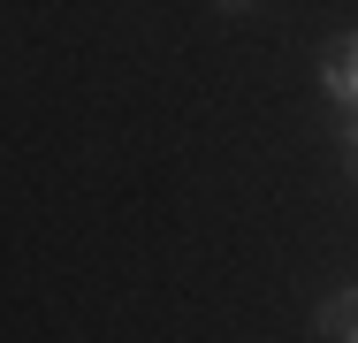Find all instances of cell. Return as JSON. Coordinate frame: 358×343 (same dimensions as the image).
Instances as JSON below:
<instances>
[{
  "instance_id": "cell-1",
  "label": "cell",
  "mask_w": 358,
  "mask_h": 343,
  "mask_svg": "<svg viewBox=\"0 0 358 343\" xmlns=\"http://www.w3.org/2000/svg\"><path fill=\"white\" fill-rule=\"evenodd\" d=\"M320 92L336 99V115H358V31H336L320 46Z\"/></svg>"
},
{
  "instance_id": "cell-2",
  "label": "cell",
  "mask_w": 358,
  "mask_h": 343,
  "mask_svg": "<svg viewBox=\"0 0 358 343\" xmlns=\"http://www.w3.org/2000/svg\"><path fill=\"white\" fill-rule=\"evenodd\" d=\"M343 328H358V282H336L320 305H313V336H343Z\"/></svg>"
},
{
  "instance_id": "cell-3",
  "label": "cell",
  "mask_w": 358,
  "mask_h": 343,
  "mask_svg": "<svg viewBox=\"0 0 358 343\" xmlns=\"http://www.w3.org/2000/svg\"><path fill=\"white\" fill-rule=\"evenodd\" d=\"M336 153H343V176L358 183V115H343V122H336Z\"/></svg>"
},
{
  "instance_id": "cell-4",
  "label": "cell",
  "mask_w": 358,
  "mask_h": 343,
  "mask_svg": "<svg viewBox=\"0 0 358 343\" xmlns=\"http://www.w3.org/2000/svg\"><path fill=\"white\" fill-rule=\"evenodd\" d=\"M214 8H229V15H236V8H252V0H214Z\"/></svg>"
},
{
  "instance_id": "cell-5",
  "label": "cell",
  "mask_w": 358,
  "mask_h": 343,
  "mask_svg": "<svg viewBox=\"0 0 358 343\" xmlns=\"http://www.w3.org/2000/svg\"><path fill=\"white\" fill-rule=\"evenodd\" d=\"M336 343H358V328H343V336H336Z\"/></svg>"
}]
</instances>
